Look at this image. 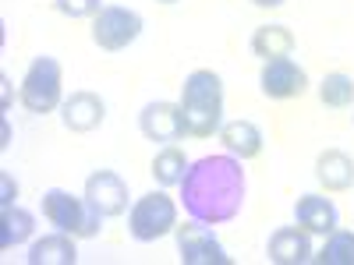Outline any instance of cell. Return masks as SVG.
<instances>
[{
    "label": "cell",
    "instance_id": "cell-1",
    "mask_svg": "<svg viewBox=\"0 0 354 265\" xmlns=\"http://www.w3.org/2000/svg\"><path fill=\"white\" fill-rule=\"evenodd\" d=\"M181 205L188 219L205 226L230 223L245 205V170L238 156H202L188 163L181 181Z\"/></svg>",
    "mask_w": 354,
    "mask_h": 265
},
{
    "label": "cell",
    "instance_id": "cell-2",
    "mask_svg": "<svg viewBox=\"0 0 354 265\" xmlns=\"http://www.w3.org/2000/svg\"><path fill=\"white\" fill-rule=\"evenodd\" d=\"M181 121L185 138H213L223 128V81L216 71L198 68L181 85Z\"/></svg>",
    "mask_w": 354,
    "mask_h": 265
},
{
    "label": "cell",
    "instance_id": "cell-3",
    "mask_svg": "<svg viewBox=\"0 0 354 265\" xmlns=\"http://www.w3.org/2000/svg\"><path fill=\"white\" fill-rule=\"evenodd\" d=\"M18 99H21V106L28 113H36V117L53 113L64 103V68H61V61H53V57H36V61L28 64L25 78H21Z\"/></svg>",
    "mask_w": 354,
    "mask_h": 265
},
{
    "label": "cell",
    "instance_id": "cell-4",
    "mask_svg": "<svg viewBox=\"0 0 354 265\" xmlns=\"http://www.w3.org/2000/svg\"><path fill=\"white\" fill-rule=\"evenodd\" d=\"M43 219L57 230L71 233V237H96L100 223H103V216L93 209V205L75 198L64 188H50L43 195Z\"/></svg>",
    "mask_w": 354,
    "mask_h": 265
},
{
    "label": "cell",
    "instance_id": "cell-5",
    "mask_svg": "<svg viewBox=\"0 0 354 265\" xmlns=\"http://www.w3.org/2000/svg\"><path fill=\"white\" fill-rule=\"evenodd\" d=\"M177 230V202L167 191H149L142 195L128 209V233L135 241L149 244Z\"/></svg>",
    "mask_w": 354,
    "mask_h": 265
},
{
    "label": "cell",
    "instance_id": "cell-6",
    "mask_svg": "<svg viewBox=\"0 0 354 265\" xmlns=\"http://www.w3.org/2000/svg\"><path fill=\"white\" fill-rule=\"evenodd\" d=\"M142 36V14L121 4H103V11L93 18V43L106 53L128 50Z\"/></svg>",
    "mask_w": 354,
    "mask_h": 265
},
{
    "label": "cell",
    "instance_id": "cell-7",
    "mask_svg": "<svg viewBox=\"0 0 354 265\" xmlns=\"http://www.w3.org/2000/svg\"><path fill=\"white\" fill-rule=\"evenodd\" d=\"M174 237H177V255H181L185 265H230V255L223 251V244L198 219L177 226Z\"/></svg>",
    "mask_w": 354,
    "mask_h": 265
},
{
    "label": "cell",
    "instance_id": "cell-8",
    "mask_svg": "<svg viewBox=\"0 0 354 265\" xmlns=\"http://www.w3.org/2000/svg\"><path fill=\"white\" fill-rule=\"evenodd\" d=\"M259 88H262L266 99H298V96L308 92V71L298 61H290V57L262 61Z\"/></svg>",
    "mask_w": 354,
    "mask_h": 265
},
{
    "label": "cell",
    "instance_id": "cell-9",
    "mask_svg": "<svg viewBox=\"0 0 354 265\" xmlns=\"http://www.w3.org/2000/svg\"><path fill=\"white\" fill-rule=\"evenodd\" d=\"M85 202L93 205L103 219L124 216L128 213V184L113 170H96V173H88V181H85Z\"/></svg>",
    "mask_w": 354,
    "mask_h": 265
},
{
    "label": "cell",
    "instance_id": "cell-10",
    "mask_svg": "<svg viewBox=\"0 0 354 265\" xmlns=\"http://www.w3.org/2000/svg\"><path fill=\"white\" fill-rule=\"evenodd\" d=\"M138 131L149 138V141H160V145H170V141H181L185 138V121H181V106L177 103H149L142 113H138Z\"/></svg>",
    "mask_w": 354,
    "mask_h": 265
},
{
    "label": "cell",
    "instance_id": "cell-11",
    "mask_svg": "<svg viewBox=\"0 0 354 265\" xmlns=\"http://www.w3.org/2000/svg\"><path fill=\"white\" fill-rule=\"evenodd\" d=\"M312 233L305 226H280L270 233V244H266V255L277 265H305V262H315V251H312Z\"/></svg>",
    "mask_w": 354,
    "mask_h": 265
},
{
    "label": "cell",
    "instance_id": "cell-12",
    "mask_svg": "<svg viewBox=\"0 0 354 265\" xmlns=\"http://www.w3.org/2000/svg\"><path fill=\"white\" fill-rule=\"evenodd\" d=\"M103 117H106V106L96 92H85V88H78V92H71L64 103H61V121L68 131L75 135H88V131H96L103 124Z\"/></svg>",
    "mask_w": 354,
    "mask_h": 265
},
{
    "label": "cell",
    "instance_id": "cell-13",
    "mask_svg": "<svg viewBox=\"0 0 354 265\" xmlns=\"http://www.w3.org/2000/svg\"><path fill=\"white\" fill-rule=\"evenodd\" d=\"M294 219H298V226H305L308 233H322V237H326V233L337 230L340 213L326 195H301L298 205H294Z\"/></svg>",
    "mask_w": 354,
    "mask_h": 265
},
{
    "label": "cell",
    "instance_id": "cell-14",
    "mask_svg": "<svg viewBox=\"0 0 354 265\" xmlns=\"http://www.w3.org/2000/svg\"><path fill=\"white\" fill-rule=\"evenodd\" d=\"M25 262L28 265H75L78 262L75 237H71V233H64V230L46 233V237H39L32 248H28Z\"/></svg>",
    "mask_w": 354,
    "mask_h": 265
},
{
    "label": "cell",
    "instance_id": "cell-15",
    "mask_svg": "<svg viewBox=\"0 0 354 265\" xmlns=\"http://www.w3.org/2000/svg\"><path fill=\"white\" fill-rule=\"evenodd\" d=\"M315 181L326 191H347L354 188V159L340 149H326L315 159Z\"/></svg>",
    "mask_w": 354,
    "mask_h": 265
},
{
    "label": "cell",
    "instance_id": "cell-16",
    "mask_svg": "<svg viewBox=\"0 0 354 265\" xmlns=\"http://www.w3.org/2000/svg\"><path fill=\"white\" fill-rule=\"evenodd\" d=\"M220 141L230 156H238L241 163L245 159H255L262 153V131L252 124V121H230L220 128Z\"/></svg>",
    "mask_w": 354,
    "mask_h": 265
},
{
    "label": "cell",
    "instance_id": "cell-17",
    "mask_svg": "<svg viewBox=\"0 0 354 265\" xmlns=\"http://www.w3.org/2000/svg\"><path fill=\"white\" fill-rule=\"evenodd\" d=\"M252 53L262 61H277V57L294 53V32L287 25H259L252 32Z\"/></svg>",
    "mask_w": 354,
    "mask_h": 265
},
{
    "label": "cell",
    "instance_id": "cell-18",
    "mask_svg": "<svg viewBox=\"0 0 354 265\" xmlns=\"http://www.w3.org/2000/svg\"><path fill=\"white\" fill-rule=\"evenodd\" d=\"M36 230V216L21 209V205H11V209H0V251H11L18 244H25Z\"/></svg>",
    "mask_w": 354,
    "mask_h": 265
},
{
    "label": "cell",
    "instance_id": "cell-19",
    "mask_svg": "<svg viewBox=\"0 0 354 265\" xmlns=\"http://www.w3.org/2000/svg\"><path fill=\"white\" fill-rule=\"evenodd\" d=\"M185 170H188V156L177 149V145H163V149L153 156V181L160 188H174L185 181Z\"/></svg>",
    "mask_w": 354,
    "mask_h": 265
},
{
    "label": "cell",
    "instance_id": "cell-20",
    "mask_svg": "<svg viewBox=\"0 0 354 265\" xmlns=\"http://www.w3.org/2000/svg\"><path fill=\"white\" fill-rule=\"evenodd\" d=\"M319 99H322V106H330V110L354 106V78L344 75V71H330L326 78H322V85H319Z\"/></svg>",
    "mask_w": 354,
    "mask_h": 265
},
{
    "label": "cell",
    "instance_id": "cell-21",
    "mask_svg": "<svg viewBox=\"0 0 354 265\" xmlns=\"http://www.w3.org/2000/svg\"><path fill=\"white\" fill-rule=\"evenodd\" d=\"M319 265H354V230H333L326 233L322 251H315Z\"/></svg>",
    "mask_w": 354,
    "mask_h": 265
},
{
    "label": "cell",
    "instance_id": "cell-22",
    "mask_svg": "<svg viewBox=\"0 0 354 265\" xmlns=\"http://www.w3.org/2000/svg\"><path fill=\"white\" fill-rule=\"evenodd\" d=\"M53 8L64 18H96L103 11V0H53Z\"/></svg>",
    "mask_w": 354,
    "mask_h": 265
},
{
    "label": "cell",
    "instance_id": "cell-23",
    "mask_svg": "<svg viewBox=\"0 0 354 265\" xmlns=\"http://www.w3.org/2000/svg\"><path fill=\"white\" fill-rule=\"evenodd\" d=\"M18 198V184H15V177L11 173H0V209H11Z\"/></svg>",
    "mask_w": 354,
    "mask_h": 265
},
{
    "label": "cell",
    "instance_id": "cell-24",
    "mask_svg": "<svg viewBox=\"0 0 354 265\" xmlns=\"http://www.w3.org/2000/svg\"><path fill=\"white\" fill-rule=\"evenodd\" d=\"M0 92H4V110L11 106V81H8V75H0Z\"/></svg>",
    "mask_w": 354,
    "mask_h": 265
},
{
    "label": "cell",
    "instance_id": "cell-25",
    "mask_svg": "<svg viewBox=\"0 0 354 265\" xmlns=\"http://www.w3.org/2000/svg\"><path fill=\"white\" fill-rule=\"evenodd\" d=\"M252 4H255V8H280L283 0H252Z\"/></svg>",
    "mask_w": 354,
    "mask_h": 265
},
{
    "label": "cell",
    "instance_id": "cell-26",
    "mask_svg": "<svg viewBox=\"0 0 354 265\" xmlns=\"http://www.w3.org/2000/svg\"><path fill=\"white\" fill-rule=\"evenodd\" d=\"M160 4H177V0H160Z\"/></svg>",
    "mask_w": 354,
    "mask_h": 265
}]
</instances>
